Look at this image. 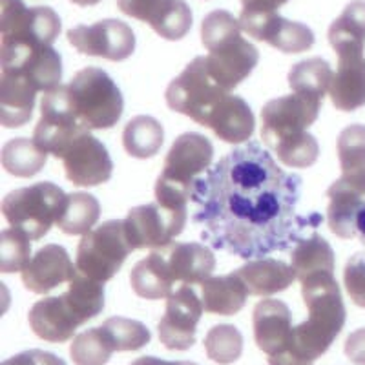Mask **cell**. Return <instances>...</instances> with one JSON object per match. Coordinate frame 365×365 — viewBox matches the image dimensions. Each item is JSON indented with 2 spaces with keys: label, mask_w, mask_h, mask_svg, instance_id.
<instances>
[{
  "label": "cell",
  "mask_w": 365,
  "mask_h": 365,
  "mask_svg": "<svg viewBox=\"0 0 365 365\" xmlns=\"http://www.w3.org/2000/svg\"><path fill=\"white\" fill-rule=\"evenodd\" d=\"M205 311L210 314L234 316L245 307L249 289L236 272L208 278L201 285Z\"/></svg>",
  "instance_id": "30"
},
{
  "label": "cell",
  "mask_w": 365,
  "mask_h": 365,
  "mask_svg": "<svg viewBox=\"0 0 365 365\" xmlns=\"http://www.w3.org/2000/svg\"><path fill=\"white\" fill-rule=\"evenodd\" d=\"M292 269L296 272V279L305 282L314 276H334V252L327 240L312 232L311 236L303 237L292 247L291 250Z\"/></svg>",
  "instance_id": "31"
},
{
  "label": "cell",
  "mask_w": 365,
  "mask_h": 365,
  "mask_svg": "<svg viewBox=\"0 0 365 365\" xmlns=\"http://www.w3.org/2000/svg\"><path fill=\"white\" fill-rule=\"evenodd\" d=\"M203 299L194 287L181 285L166 298V311L159 322V340L170 351H187L195 344V331L203 316Z\"/></svg>",
  "instance_id": "15"
},
{
  "label": "cell",
  "mask_w": 365,
  "mask_h": 365,
  "mask_svg": "<svg viewBox=\"0 0 365 365\" xmlns=\"http://www.w3.org/2000/svg\"><path fill=\"white\" fill-rule=\"evenodd\" d=\"M214 159V146L207 137L195 132L179 135L168 150L161 175L155 182V200L170 208H187L192 190Z\"/></svg>",
  "instance_id": "4"
},
{
  "label": "cell",
  "mask_w": 365,
  "mask_h": 365,
  "mask_svg": "<svg viewBox=\"0 0 365 365\" xmlns=\"http://www.w3.org/2000/svg\"><path fill=\"white\" fill-rule=\"evenodd\" d=\"M125 230L130 245L137 249H163L174 243L188 221L187 208H170L161 203L135 207L128 212Z\"/></svg>",
  "instance_id": "11"
},
{
  "label": "cell",
  "mask_w": 365,
  "mask_h": 365,
  "mask_svg": "<svg viewBox=\"0 0 365 365\" xmlns=\"http://www.w3.org/2000/svg\"><path fill=\"white\" fill-rule=\"evenodd\" d=\"M201 41L208 50V73L227 91L240 86L259 63L256 46L241 37L240 21L225 9H216L203 19Z\"/></svg>",
  "instance_id": "3"
},
{
  "label": "cell",
  "mask_w": 365,
  "mask_h": 365,
  "mask_svg": "<svg viewBox=\"0 0 365 365\" xmlns=\"http://www.w3.org/2000/svg\"><path fill=\"white\" fill-rule=\"evenodd\" d=\"M227 96L230 91L221 88L208 73L207 57H195L166 88L165 97L168 108L207 126L214 110Z\"/></svg>",
  "instance_id": "8"
},
{
  "label": "cell",
  "mask_w": 365,
  "mask_h": 365,
  "mask_svg": "<svg viewBox=\"0 0 365 365\" xmlns=\"http://www.w3.org/2000/svg\"><path fill=\"white\" fill-rule=\"evenodd\" d=\"M165 143V130L158 119L150 115H137L130 119L123 132V146L132 158H154Z\"/></svg>",
  "instance_id": "32"
},
{
  "label": "cell",
  "mask_w": 365,
  "mask_h": 365,
  "mask_svg": "<svg viewBox=\"0 0 365 365\" xmlns=\"http://www.w3.org/2000/svg\"><path fill=\"white\" fill-rule=\"evenodd\" d=\"M161 250L175 283H203L216 269V256L201 243H170Z\"/></svg>",
  "instance_id": "22"
},
{
  "label": "cell",
  "mask_w": 365,
  "mask_h": 365,
  "mask_svg": "<svg viewBox=\"0 0 365 365\" xmlns=\"http://www.w3.org/2000/svg\"><path fill=\"white\" fill-rule=\"evenodd\" d=\"M205 351L212 361L220 365L234 364L243 353V336L234 325L221 324L212 327L205 336Z\"/></svg>",
  "instance_id": "40"
},
{
  "label": "cell",
  "mask_w": 365,
  "mask_h": 365,
  "mask_svg": "<svg viewBox=\"0 0 365 365\" xmlns=\"http://www.w3.org/2000/svg\"><path fill=\"white\" fill-rule=\"evenodd\" d=\"M101 327L106 332L113 351H139L152 340L150 329L137 319L113 316L106 319Z\"/></svg>",
  "instance_id": "39"
},
{
  "label": "cell",
  "mask_w": 365,
  "mask_h": 365,
  "mask_svg": "<svg viewBox=\"0 0 365 365\" xmlns=\"http://www.w3.org/2000/svg\"><path fill=\"white\" fill-rule=\"evenodd\" d=\"M125 221L112 220L84 234L77 249V270L97 282H110L132 252Z\"/></svg>",
  "instance_id": "9"
},
{
  "label": "cell",
  "mask_w": 365,
  "mask_h": 365,
  "mask_svg": "<svg viewBox=\"0 0 365 365\" xmlns=\"http://www.w3.org/2000/svg\"><path fill=\"white\" fill-rule=\"evenodd\" d=\"M48 152L38 148L37 143L26 137L11 139L2 148V166L15 178H34L44 168Z\"/></svg>",
  "instance_id": "36"
},
{
  "label": "cell",
  "mask_w": 365,
  "mask_h": 365,
  "mask_svg": "<svg viewBox=\"0 0 365 365\" xmlns=\"http://www.w3.org/2000/svg\"><path fill=\"white\" fill-rule=\"evenodd\" d=\"M240 24L249 37L267 42L283 53H303L314 46L311 28L287 21L279 13H241Z\"/></svg>",
  "instance_id": "16"
},
{
  "label": "cell",
  "mask_w": 365,
  "mask_h": 365,
  "mask_svg": "<svg viewBox=\"0 0 365 365\" xmlns=\"http://www.w3.org/2000/svg\"><path fill=\"white\" fill-rule=\"evenodd\" d=\"M77 274L70 254L61 245H44L22 270V283L29 292L48 294L55 287L71 282Z\"/></svg>",
  "instance_id": "19"
},
{
  "label": "cell",
  "mask_w": 365,
  "mask_h": 365,
  "mask_svg": "<svg viewBox=\"0 0 365 365\" xmlns=\"http://www.w3.org/2000/svg\"><path fill=\"white\" fill-rule=\"evenodd\" d=\"M99 217V201L86 192H73L66 195V203L57 220V227L70 236H79V234L84 236L96 227Z\"/></svg>",
  "instance_id": "35"
},
{
  "label": "cell",
  "mask_w": 365,
  "mask_h": 365,
  "mask_svg": "<svg viewBox=\"0 0 365 365\" xmlns=\"http://www.w3.org/2000/svg\"><path fill=\"white\" fill-rule=\"evenodd\" d=\"M329 42L338 57L364 55L365 48V0H353L329 28Z\"/></svg>",
  "instance_id": "29"
},
{
  "label": "cell",
  "mask_w": 365,
  "mask_h": 365,
  "mask_svg": "<svg viewBox=\"0 0 365 365\" xmlns=\"http://www.w3.org/2000/svg\"><path fill=\"white\" fill-rule=\"evenodd\" d=\"M115 353L103 327L88 329L73 338L70 356L75 365H106Z\"/></svg>",
  "instance_id": "38"
},
{
  "label": "cell",
  "mask_w": 365,
  "mask_h": 365,
  "mask_svg": "<svg viewBox=\"0 0 365 365\" xmlns=\"http://www.w3.org/2000/svg\"><path fill=\"white\" fill-rule=\"evenodd\" d=\"M37 86L17 73L0 77V123L4 128H21L29 123L35 110Z\"/></svg>",
  "instance_id": "24"
},
{
  "label": "cell",
  "mask_w": 365,
  "mask_h": 365,
  "mask_svg": "<svg viewBox=\"0 0 365 365\" xmlns=\"http://www.w3.org/2000/svg\"><path fill=\"white\" fill-rule=\"evenodd\" d=\"M71 2H73V4H77V6H83V8H88V6L99 4L101 0H71Z\"/></svg>",
  "instance_id": "49"
},
{
  "label": "cell",
  "mask_w": 365,
  "mask_h": 365,
  "mask_svg": "<svg viewBox=\"0 0 365 365\" xmlns=\"http://www.w3.org/2000/svg\"><path fill=\"white\" fill-rule=\"evenodd\" d=\"M0 63L4 73L22 75L46 93L63 81V58L51 46L0 44Z\"/></svg>",
  "instance_id": "13"
},
{
  "label": "cell",
  "mask_w": 365,
  "mask_h": 365,
  "mask_svg": "<svg viewBox=\"0 0 365 365\" xmlns=\"http://www.w3.org/2000/svg\"><path fill=\"white\" fill-rule=\"evenodd\" d=\"M332 77H334V73H332L331 64L324 58L312 57L291 68V71H289V86L294 93L324 103L325 93L331 88Z\"/></svg>",
  "instance_id": "33"
},
{
  "label": "cell",
  "mask_w": 365,
  "mask_h": 365,
  "mask_svg": "<svg viewBox=\"0 0 365 365\" xmlns=\"http://www.w3.org/2000/svg\"><path fill=\"white\" fill-rule=\"evenodd\" d=\"M358 236H360V241L365 245V203L361 205L360 214H358Z\"/></svg>",
  "instance_id": "48"
},
{
  "label": "cell",
  "mask_w": 365,
  "mask_h": 365,
  "mask_svg": "<svg viewBox=\"0 0 365 365\" xmlns=\"http://www.w3.org/2000/svg\"><path fill=\"white\" fill-rule=\"evenodd\" d=\"M254 126H256V119L245 99L237 96H227L214 110L207 128L216 133L221 141L240 145L252 137Z\"/></svg>",
  "instance_id": "27"
},
{
  "label": "cell",
  "mask_w": 365,
  "mask_h": 365,
  "mask_svg": "<svg viewBox=\"0 0 365 365\" xmlns=\"http://www.w3.org/2000/svg\"><path fill=\"white\" fill-rule=\"evenodd\" d=\"M269 365H314L311 360H305V358L298 356L292 351H283V353L272 354L269 358Z\"/></svg>",
  "instance_id": "46"
},
{
  "label": "cell",
  "mask_w": 365,
  "mask_h": 365,
  "mask_svg": "<svg viewBox=\"0 0 365 365\" xmlns=\"http://www.w3.org/2000/svg\"><path fill=\"white\" fill-rule=\"evenodd\" d=\"M68 90L75 113L88 130H108L123 117V93L101 68L90 66L77 71Z\"/></svg>",
  "instance_id": "5"
},
{
  "label": "cell",
  "mask_w": 365,
  "mask_h": 365,
  "mask_svg": "<svg viewBox=\"0 0 365 365\" xmlns=\"http://www.w3.org/2000/svg\"><path fill=\"white\" fill-rule=\"evenodd\" d=\"M130 285L137 296L145 299H165L174 292L175 282L166 265L161 249H154L130 272Z\"/></svg>",
  "instance_id": "28"
},
{
  "label": "cell",
  "mask_w": 365,
  "mask_h": 365,
  "mask_svg": "<svg viewBox=\"0 0 365 365\" xmlns=\"http://www.w3.org/2000/svg\"><path fill=\"white\" fill-rule=\"evenodd\" d=\"M322 101L291 93L272 99L262 110V139L274 154L309 137L307 130L316 123L322 110Z\"/></svg>",
  "instance_id": "7"
},
{
  "label": "cell",
  "mask_w": 365,
  "mask_h": 365,
  "mask_svg": "<svg viewBox=\"0 0 365 365\" xmlns=\"http://www.w3.org/2000/svg\"><path fill=\"white\" fill-rule=\"evenodd\" d=\"M66 178L77 187H97L110 181L113 163L108 150L90 132L81 133L63 155Z\"/></svg>",
  "instance_id": "18"
},
{
  "label": "cell",
  "mask_w": 365,
  "mask_h": 365,
  "mask_svg": "<svg viewBox=\"0 0 365 365\" xmlns=\"http://www.w3.org/2000/svg\"><path fill=\"white\" fill-rule=\"evenodd\" d=\"M344 283L354 305L365 309V252L354 254L344 270Z\"/></svg>",
  "instance_id": "42"
},
{
  "label": "cell",
  "mask_w": 365,
  "mask_h": 365,
  "mask_svg": "<svg viewBox=\"0 0 365 365\" xmlns=\"http://www.w3.org/2000/svg\"><path fill=\"white\" fill-rule=\"evenodd\" d=\"M68 42L75 50L90 57L125 61L135 50V35L126 22L106 19L91 26H77L68 31Z\"/></svg>",
  "instance_id": "14"
},
{
  "label": "cell",
  "mask_w": 365,
  "mask_h": 365,
  "mask_svg": "<svg viewBox=\"0 0 365 365\" xmlns=\"http://www.w3.org/2000/svg\"><path fill=\"white\" fill-rule=\"evenodd\" d=\"M236 274L243 279L249 289V294L254 296H272L287 291L296 279V272L292 265L274 257H259L249 259L243 267L236 270Z\"/></svg>",
  "instance_id": "26"
},
{
  "label": "cell",
  "mask_w": 365,
  "mask_h": 365,
  "mask_svg": "<svg viewBox=\"0 0 365 365\" xmlns=\"http://www.w3.org/2000/svg\"><path fill=\"white\" fill-rule=\"evenodd\" d=\"M130 365H181V361H166L155 356H143L137 358V360L132 361Z\"/></svg>",
  "instance_id": "47"
},
{
  "label": "cell",
  "mask_w": 365,
  "mask_h": 365,
  "mask_svg": "<svg viewBox=\"0 0 365 365\" xmlns=\"http://www.w3.org/2000/svg\"><path fill=\"white\" fill-rule=\"evenodd\" d=\"M327 197V223L331 232L341 240H353L358 234V214L365 203V190L340 178L329 187Z\"/></svg>",
  "instance_id": "23"
},
{
  "label": "cell",
  "mask_w": 365,
  "mask_h": 365,
  "mask_svg": "<svg viewBox=\"0 0 365 365\" xmlns=\"http://www.w3.org/2000/svg\"><path fill=\"white\" fill-rule=\"evenodd\" d=\"M287 2L289 0H241V13H278V9Z\"/></svg>",
  "instance_id": "45"
},
{
  "label": "cell",
  "mask_w": 365,
  "mask_h": 365,
  "mask_svg": "<svg viewBox=\"0 0 365 365\" xmlns=\"http://www.w3.org/2000/svg\"><path fill=\"white\" fill-rule=\"evenodd\" d=\"M68 291L64 292V298L70 303V307L81 319V324H86L96 316H99L104 309V283L97 279L88 278L86 274L79 272L73 276L71 282H68Z\"/></svg>",
  "instance_id": "37"
},
{
  "label": "cell",
  "mask_w": 365,
  "mask_h": 365,
  "mask_svg": "<svg viewBox=\"0 0 365 365\" xmlns=\"http://www.w3.org/2000/svg\"><path fill=\"white\" fill-rule=\"evenodd\" d=\"M2 365H68L63 358L55 356L53 353H46V351H38V349H31V351H24V353L17 354V356L8 358L2 361Z\"/></svg>",
  "instance_id": "43"
},
{
  "label": "cell",
  "mask_w": 365,
  "mask_h": 365,
  "mask_svg": "<svg viewBox=\"0 0 365 365\" xmlns=\"http://www.w3.org/2000/svg\"><path fill=\"white\" fill-rule=\"evenodd\" d=\"M181 365H197V364H194V361H181Z\"/></svg>",
  "instance_id": "50"
},
{
  "label": "cell",
  "mask_w": 365,
  "mask_h": 365,
  "mask_svg": "<svg viewBox=\"0 0 365 365\" xmlns=\"http://www.w3.org/2000/svg\"><path fill=\"white\" fill-rule=\"evenodd\" d=\"M64 203L66 194L63 188L42 181L9 192L2 201V214L11 228L29 240H41L50 232L53 223H57Z\"/></svg>",
  "instance_id": "6"
},
{
  "label": "cell",
  "mask_w": 365,
  "mask_h": 365,
  "mask_svg": "<svg viewBox=\"0 0 365 365\" xmlns=\"http://www.w3.org/2000/svg\"><path fill=\"white\" fill-rule=\"evenodd\" d=\"M334 108L354 112L365 106V58L364 55L338 57L336 73L329 88Z\"/></svg>",
  "instance_id": "25"
},
{
  "label": "cell",
  "mask_w": 365,
  "mask_h": 365,
  "mask_svg": "<svg viewBox=\"0 0 365 365\" xmlns=\"http://www.w3.org/2000/svg\"><path fill=\"white\" fill-rule=\"evenodd\" d=\"M28 319L31 331L50 344H64L71 340L75 331L83 325L64 294L38 299L29 311Z\"/></svg>",
  "instance_id": "21"
},
{
  "label": "cell",
  "mask_w": 365,
  "mask_h": 365,
  "mask_svg": "<svg viewBox=\"0 0 365 365\" xmlns=\"http://www.w3.org/2000/svg\"><path fill=\"white\" fill-rule=\"evenodd\" d=\"M117 8L166 41H179L192 28V9L185 0H117Z\"/></svg>",
  "instance_id": "17"
},
{
  "label": "cell",
  "mask_w": 365,
  "mask_h": 365,
  "mask_svg": "<svg viewBox=\"0 0 365 365\" xmlns=\"http://www.w3.org/2000/svg\"><path fill=\"white\" fill-rule=\"evenodd\" d=\"M341 179L365 190V126L351 125L338 137Z\"/></svg>",
  "instance_id": "34"
},
{
  "label": "cell",
  "mask_w": 365,
  "mask_h": 365,
  "mask_svg": "<svg viewBox=\"0 0 365 365\" xmlns=\"http://www.w3.org/2000/svg\"><path fill=\"white\" fill-rule=\"evenodd\" d=\"M345 354L353 364L365 365V329L351 332L345 340Z\"/></svg>",
  "instance_id": "44"
},
{
  "label": "cell",
  "mask_w": 365,
  "mask_h": 365,
  "mask_svg": "<svg viewBox=\"0 0 365 365\" xmlns=\"http://www.w3.org/2000/svg\"><path fill=\"white\" fill-rule=\"evenodd\" d=\"M303 302L309 309V318L292 329L289 351L305 360L324 356L345 325L344 298L334 276H314L302 282Z\"/></svg>",
  "instance_id": "2"
},
{
  "label": "cell",
  "mask_w": 365,
  "mask_h": 365,
  "mask_svg": "<svg viewBox=\"0 0 365 365\" xmlns=\"http://www.w3.org/2000/svg\"><path fill=\"white\" fill-rule=\"evenodd\" d=\"M29 237L15 228L2 230L0 234V272L11 274L24 270L31 259Z\"/></svg>",
  "instance_id": "41"
},
{
  "label": "cell",
  "mask_w": 365,
  "mask_h": 365,
  "mask_svg": "<svg viewBox=\"0 0 365 365\" xmlns=\"http://www.w3.org/2000/svg\"><path fill=\"white\" fill-rule=\"evenodd\" d=\"M254 340L269 356L289 349L292 334L291 309L279 299H262L252 314Z\"/></svg>",
  "instance_id": "20"
},
{
  "label": "cell",
  "mask_w": 365,
  "mask_h": 365,
  "mask_svg": "<svg viewBox=\"0 0 365 365\" xmlns=\"http://www.w3.org/2000/svg\"><path fill=\"white\" fill-rule=\"evenodd\" d=\"M2 44L53 46L61 34V19L51 8H26L22 0H0Z\"/></svg>",
  "instance_id": "12"
},
{
  "label": "cell",
  "mask_w": 365,
  "mask_h": 365,
  "mask_svg": "<svg viewBox=\"0 0 365 365\" xmlns=\"http://www.w3.org/2000/svg\"><path fill=\"white\" fill-rule=\"evenodd\" d=\"M84 132H90L77 117L66 86L55 88L42 97L41 119L34 132V141L48 154L63 159L71 143Z\"/></svg>",
  "instance_id": "10"
},
{
  "label": "cell",
  "mask_w": 365,
  "mask_h": 365,
  "mask_svg": "<svg viewBox=\"0 0 365 365\" xmlns=\"http://www.w3.org/2000/svg\"><path fill=\"white\" fill-rule=\"evenodd\" d=\"M302 175L279 168L257 141L234 148L197 178L192 221L212 249L241 259L283 252L324 217L299 216Z\"/></svg>",
  "instance_id": "1"
}]
</instances>
